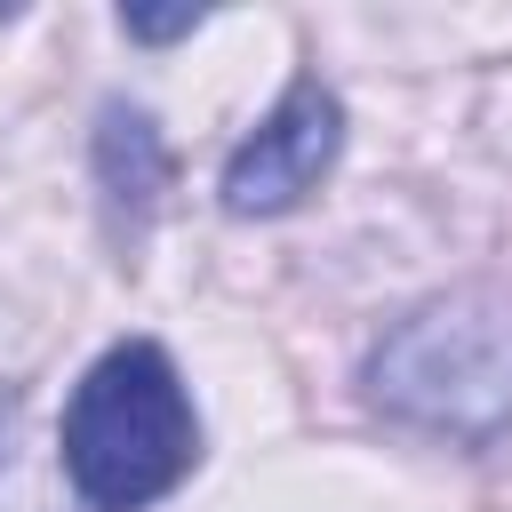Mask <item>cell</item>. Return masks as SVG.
I'll return each instance as SVG.
<instances>
[{
  "label": "cell",
  "mask_w": 512,
  "mask_h": 512,
  "mask_svg": "<svg viewBox=\"0 0 512 512\" xmlns=\"http://www.w3.org/2000/svg\"><path fill=\"white\" fill-rule=\"evenodd\" d=\"M344 152V104L336 88H320L312 72L288 80V96L240 136V152L224 160V208L232 216H288L296 200L320 192V176Z\"/></svg>",
  "instance_id": "3957f363"
},
{
  "label": "cell",
  "mask_w": 512,
  "mask_h": 512,
  "mask_svg": "<svg viewBox=\"0 0 512 512\" xmlns=\"http://www.w3.org/2000/svg\"><path fill=\"white\" fill-rule=\"evenodd\" d=\"M136 40H184V32H200V8H168V16H152V8H128L120 16Z\"/></svg>",
  "instance_id": "5b68a950"
},
{
  "label": "cell",
  "mask_w": 512,
  "mask_h": 512,
  "mask_svg": "<svg viewBox=\"0 0 512 512\" xmlns=\"http://www.w3.org/2000/svg\"><path fill=\"white\" fill-rule=\"evenodd\" d=\"M96 184H104V200H112L128 224L152 216V200L168 192V144H160V128H152V112L104 104V120H96Z\"/></svg>",
  "instance_id": "277c9868"
},
{
  "label": "cell",
  "mask_w": 512,
  "mask_h": 512,
  "mask_svg": "<svg viewBox=\"0 0 512 512\" xmlns=\"http://www.w3.org/2000/svg\"><path fill=\"white\" fill-rule=\"evenodd\" d=\"M200 464V416L152 336L112 344L64 408V472L96 512H144Z\"/></svg>",
  "instance_id": "7a4b0ae2"
},
{
  "label": "cell",
  "mask_w": 512,
  "mask_h": 512,
  "mask_svg": "<svg viewBox=\"0 0 512 512\" xmlns=\"http://www.w3.org/2000/svg\"><path fill=\"white\" fill-rule=\"evenodd\" d=\"M368 400L448 448H488L512 432V296L472 280L392 320L368 352Z\"/></svg>",
  "instance_id": "6da1fadb"
}]
</instances>
